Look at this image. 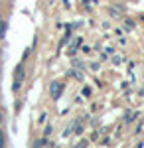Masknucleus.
I'll return each instance as SVG.
<instances>
[{
    "label": "nucleus",
    "instance_id": "nucleus-1",
    "mask_svg": "<svg viewBox=\"0 0 144 148\" xmlns=\"http://www.w3.org/2000/svg\"><path fill=\"white\" fill-rule=\"evenodd\" d=\"M22 83H24V67H22V65H18L16 71H14V91L20 89Z\"/></svg>",
    "mask_w": 144,
    "mask_h": 148
},
{
    "label": "nucleus",
    "instance_id": "nucleus-4",
    "mask_svg": "<svg viewBox=\"0 0 144 148\" xmlns=\"http://www.w3.org/2000/svg\"><path fill=\"white\" fill-rule=\"evenodd\" d=\"M0 30H2V24H0Z\"/></svg>",
    "mask_w": 144,
    "mask_h": 148
},
{
    "label": "nucleus",
    "instance_id": "nucleus-2",
    "mask_svg": "<svg viewBox=\"0 0 144 148\" xmlns=\"http://www.w3.org/2000/svg\"><path fill=\"white\" fill-rule=\"evenodd\" d=\"M63 91V83H51V87H49V93H51V99H59V95Z\"/></svg>",
    "mask_w": 144,
    "mask_h": 148
},
{
    "label": "nucleus",
    "instance_id": "nucleus-3",
    "mask_svg": "<svg viewBox=\"0 0 144 148\" xmlns=\"http://www.w3.org/2000/svg\"><path fill=\"white\" fill-rule=\"evenodd\" d=\"M0 146H4V136H2V130H0Z\"/></svg>",
    "mask_w": 144,
    "mask_h": 148
}]
</instances>
